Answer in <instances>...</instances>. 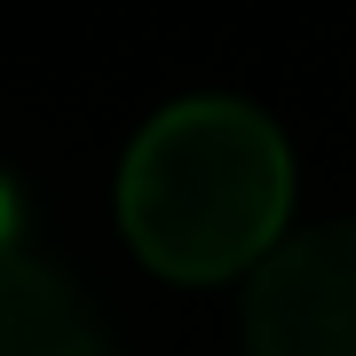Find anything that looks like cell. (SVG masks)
I'll return each mask as SVG.
<instances>
[{
	"mask_svg": "<svg viewBox=\"0 0 356 356\" xmlns=\"http://www.w3.org/2000/svg\"><path fill=\"white\" fill-rule=\"evenodd\" d=\"M0 356H119V348L64 269L8 245V269H0Z\"/></svg>",
	"mask_w": 356,
	"mask_h": 356,
	"instance_id": "3957f363",
	"label": "cell"
},
{
	"mask_svg": "<svg viewBox=\"0 0 356 356\" xmlns=\"http://www.w3.org/2000/svg\"><path fill=\"white\" fill-rule=\"evenodd\" d=\"M254 356H356V222L285 238L245 285Z\"/></svg>",
	"mask_w": 356,
	"mask_h": 356,
	"instance_id": "7a4b0ae2",
	"label": "cell"
},
{
	"mask_svg": "<svg viewBox=\"0 0 356 356\" xmlns=\"http://www.w3.org/2000/svg\"><path fill=\"white\" fill-rule=\"evenodd\" d=\"M293 159L269 111L238 95H182L127 143L119 222L159 277L214 285L285 245Z\"/></svg>",
	"mask_w": 356,
	"mask_h": 356,
	"instance_id": "6da1fadb",
	"label": "cell"
}]
</instances>
